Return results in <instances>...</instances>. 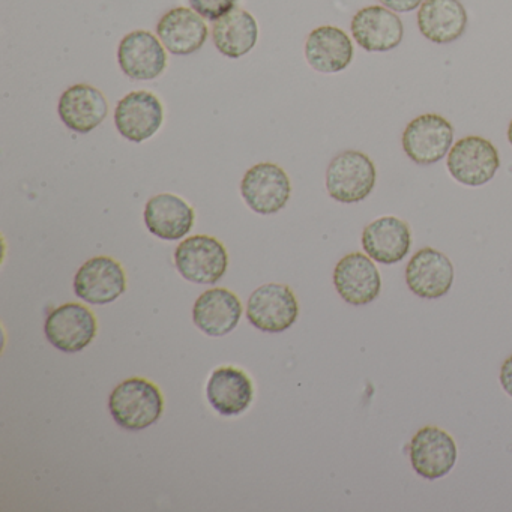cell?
<instances>
[{
  "label": "cell",
  "instance_id": "4",
  "mask_svg": "<svg viewBox=\"0 0 512 512\" xmlns=\"http://www.w3.org/2000/svg\"><path fill=\"white\" fill-rule=\"evenodd\" d=\"M401 142L409 160L419 166H431L451 151L454 127L443 116L427 113L407 124Z\"/></svg>",
  "mask_w": 512,
  "mask_h": 512
},
{
  "label": "cell",
  "instance_id": "12",
  "mask_svg": "<svg viewBox=\"0 0 512 512\" xmlns=\"http://www.w3.org/2000/svg\"><path fill=\"white\" fill-rule=\"evenodd\" d=\"M127 290L124 268L110 257L88 260L74 278V293L92 305H106L116 301Z\"/></svg>",
  "mask_w": 512,
  "mask_h": 512
},
{
  "label": "cell",
  "instance_id": "6",
  "mask_svg": "<svg viewBox=\"0 0 512 512\" xmlns=\"http://www.w3.org/2000/svg\"><path fill=\"white\" fill-rule=\"evenodd\" d=\"M241 194L256 214L272 215L286 208L292 194L289 176L277 164L260 163L247 170Z\"/></svg>",
  "mask_w": 512,
  "mask_h": 512
},
{
  "label": "cell",
  "instance_id": "8",
  "mask_svg": "<svg viewBox=\"0 0 512 512\" xmlns=\"http://www.w3.org/2000/svg\"><path fill=\"white\" fill-rule=\"evenodd\" d=\"M413 470L427 481H436L451 473L457 463L455 440L439 427L421 428L409 445Z\"/></svg>",
  "mask_w": 512,
  "mask_h": 512
},
{
  "label": "cell",
  "instance_id": "21",
  "mask_svg": "<svg viewBox=\"0 0 512 512\" xmlns=\"http://www.w3.org/2000/svg\"><path fill=\"white\" fill-rule=\"evenodd\" d=\"M418 28L431 43H454L466 32V8L460 0H424L418 11Z\"/></svg>",
  "mask_w": 512,
  "mask_h": 512
},
{
  "label": "cell",
  "instance_id": "1",
  "mask_svg": "<svg viewBox=\"0 0 512 512\" xmlns=\"http://www.w3.org/2000/svg\"><path fill=\"white\" fill-rule=\"evenodd\" d=\"M109 410L116 424L125 430H145L163 415V395L154 383L133 377L113 389Z\"/></svg>",
  "mask_w": 512,
  "mask_h": 512
},
{
  "label": "cell",
  "instance_id": "14",
  "mask_svg": "<svg viewBox=\"0 0 512 512\" xmlns=\"http://www.w3.org/2000/svg\"><path fill=\"white\" fill-rule=\"evenodd\" d=\"M356 44L365 52L385 53L397 49L404 37V26L394 11L379 5L362 8L350 25Z\"/></svg>",
  "mask_w": 512,
  "mask_h": 512
},
{
  "label": "cell",
  "instance_id": "19",
  "mask_svg": "<svg viewBox=\"0 0 512 512\" xmlns=\"http://www.w3.org/2000/svg\"><path fill=\"white\" fill-rule=\"evenodd\" d=\"M146 229L163 239V241H179L185 238L194 227L193 208L175 194H158L152 197L145 208Z\"/></svg>",
  "mask_w": 512,
  "mask_h": 512
},
{
  "label": "cell",
  "instance_id": "5",
  "mask_svg": "<svg viewBox=\"0 0 512 512\" xmlns=\"http://www.w3.org/2000/svg\"><path fill=\"white\" fill-rule=\"evenodd\" d=\"M446 166L458 184L482 187L499 170V152L487 139L478 136L463 137L449 151Z\"/></svg>",
  "mask_w": 512,
  "mask_h": 512
},
{
  "label": "cell",
  "instance_id": "18",
  "mask_svg": "<svg viewBox=\"0 0 512 512\" xmlns=\"http://www.w3.org/2000/svg\"><path fill=\"white\" fill-rule=\"evenodd\" d=\"M362 248L368 257L382 265H395L409 254L412 233L406 221L382 217L365 227Z\"/></svg>",
  "mask_w": 512,
  "mask_h": 512
},
{
  "label": "cell",
  "instance_id": "9",
  "mask_svg": "<svg viewBox=\"0 0 512 512\" xmlns=\"http://www.w3.org/2000/svg\"><path fill=\"white\" fill-rule=\"evenodd\" d=\"M47 340L62 352L76 353L97 337V319L82 304H65L53 310L44 325Z\"/></svg>",
  "mask_w": 512,
  "mask_h": 512
},
{
  "label": "cell",
  "instance_id": "23",
  "mask_svg": "<svg viewBox=\"0 0 512 512\" xmlns=\"http://www.w3.org/2000/svg\"><path fill=\"white\" fill-rule=\"evenodd\" d=\"M209 403L223 416H236L244 413L253 401L254 388L250 377L242 370L223 367L209 377Z\"/></svg>",
  "mask_w": 512,
  "mask_h": 512
},
{
  "label": "cell",
  "instance_id": "20",
  "mask_svg": "<svg viewBox=\"0 0 512 512\" xmlns=\"http://www.w3.org/2000/svg\"><path fill=\"white\" fill-rule=\"evenodd\" d=\"M305 58L308 65L319 73H341L352 64V40L343 29L320 26L308 35Z\"/></svg>",
  "mask_w": 512,
  "mask_h": 512
},
{
  "label": "cell",
  "instance_id": "27",
  "mask_svg": "<svg viewBox=\"0 0 512 512\" xmlns=\"http://www.w3.org/2000/svg\"><path fill=\"white\" fill-rule=\"evenodd\" d=\"M499 379L503 391L512 398V355L503 362L502 368H500Z\"/></svg>",
  "mask_w": 512,
  "mask_h": 512
},
{
  "label": "cell",
  "instance_id": "7",
  "mask_svg": "<svg viewBox=\"0 0 512 512\" xmlns=\"http://www.w3.org/2000/svg\"><path fill=\"white\" fill-rule=\"evenodd\" d=\"M298 314V301L292 290L283 284H265L254 290L247 302L248 322L271 334L287 331Z\"/></svg>",
  "mask_w": 512,
  "mask_h": 512
},
{
  "label": "cell",
  "instance_id": "13",
  "mask_svg": "<svg viewBox=\"0 0 512 512\" xmlns=\"http://www.w3.org/2000/svg\"><path fill=\"white\" fill-rule=\"evenodd\" d=\"M163 121V104L151 92H131L116 106V130L124 139L133 143L151 139L158 133Z\"/></svg>",
  "mask_w": 512,
  "mask_h": 512
},
{
  "label": "cell",
  "instance_id": "17",
  "mask_svg": "<svg viewBox=\"0 0 512 512\" xmlns=\"http://www.w3.org/2000/svg\"><path fill=\"white\" fill-rule=\"evenodd\" d=\"M158 40L175 56L199 52L208 40L209 29L203 17L190 8H173L157 25Z\"/></svg>",
  "mask_w": 512,
  "mask_h": 512
},
{
  "label": "cell",
  "instance_id": "25",
  "mask_svg": "<svg viewBox=\"0 0 512 512\" xmlns=\"http://www.w3.org/2000/svg\"><path fill=\"white\" fill-rule=\"evenodd\" d=\"M191 10L209 22H217L235 10L238 0H188Z\"/></svg>",
  "mask_w": 512,
  "mask_h": 512
},
{
  "label": "cell",
  "instance_id": "11",
  "mask_svg": "<svg viewBox=\"0 0 512 512\" xmlns=\"http://www.w3.org/2000/svg\"><path fill=\"white\" fill-rule=\"evenodd\" d=\"M334 286L343 301L361 307L376 301L382 290V278L371 257L350 253L335 266Z\"/></svg>",
  "mask_w": 512,
  "mask_h": 512
},
{
  "label": "cell",
  "instance_id": "2",
  "mask_svg": "<svg viewBox=\"0 0 512 512\" xmlns=\"http://www.w3.org/2000/svg\"><path fill=\"white\" fill-rule=\"evenodd\" d=\"M376 166L364 152L344 151L329 163L326 190L344 205L367 199L376 187Z\"/></svg>",
  "mask_w": 512,
  "mask_h": 512
},
{
  "label": "cell",
  "instance_id": "15",
  "mask_svg": "<svg viewBox=\"0 0 512 512\" xmlns=\"http://www.w3.org/2000/svg\"><path fill=\"white\" fill-rule=\"evenodd\" d=\"M406 284L418 298H442L454 284V265L440 251L421 248L407 263Z\"/></svg>",
  "mask_w": 512,
  "mask_h": 512
},
{
  "label": "cell",
  "instance_id": "22",
  "mask_svg": "<svg viewBox=\"0 0 512 512\" xmlns=\"http://www.w3.org/2000/svg\"><path fill=\"white\" fill-rule=\"evenodd\" d=\"M242 304L227 289H211L199 296L193 308L194 325L209 337H224L238 326Z\"/></svg>",
  "mask_w": 512,
  "mask_h": 512
},
{
  "label": "cell",
  "instance_id": "26",
  "mask_svg": "<svg viewBox=\"0 0 512 512\" xmlns=\"http://www.w3.org/2000/svg\"><path fill=\"white\" fill-rule=\"evenodd\" d=\"M379 2L394 13H412L416 8L421 7L424 0H379Z\"/></svg>",
  "mask_w": 512,
  "mask_h": 512
},
{
  "label": "cell",
  "instance_id": "16",
  "mask_svg": "<svg viewBox=\"0 0 512 512\" xmlns=\"http://www.w3.org/2000/svg\"><path fill=\"white\" fill-rule=\"evenodd\" d=\"M59 118L68 130L89 134L103 124L109 104L100 89L91 85H74L59 98Z\"/></svg>",
  "mask_w": 512,
  "mask_h": 512
},
{
  "label": "cell",
  "instance_id": "3",
  "mask_svg": "<svg viewBox=\"0 0 512 512\" xmlns=\"http://www.w3.org/2000/svg\"><path fill=\"white\" fill-rule=\"evenodd\" d=\"M175 265L179 274L191 283L215 284L226 274L229 256L217 239L196 235L178 245Z\"/></svg>",
  "mask_w": 512,
  "mask_h": 512
},
{
  "label": "cell",
  "instance_id": "10",
  "mask_svg": "<svg viewBox=\"0 0 512 512\" xmlns=\"http://www.w3.org/2000/svg\"><path fill=\"white\" fill-rule=\"evenodd\" d=\"M118 62L122 73L131 80L149 82L166 70V47L151 32L134 31L119 43Z\"/></svg>",
  "mask_w": 512,
  "mask_h": 512
},
{
  "label": "cell",
  "instance_id": "28",
  "mask_svg": "<svg viewBox=\"0 0 512 512\" xmlns=\"http://www.w3.org/2000/svg\"><path fill=\"white\" fill-rule=\"evenodd\" d=\"M508 140L512 146V119H511V124H509V127H508Z\"/></svg>",
  "mask_w": 512,
  "mask_h": 512
},
{
  "label": "cell",
  "instance_id": "24",
  "mask_svg": "<svg viewBox=\"0 0 512 512\" xmlns=\"http://www.w3.org/2000/svg\"><path fill=\"white\" fill-rule=\"evenodd\" d=\"M212 40L221 55L239 59L248 55L259 40V26L248 11L235 8L212 26Z\"/></svg>",
  "mask_w": 512,
  "mask_h": 512
}]
</instances>
